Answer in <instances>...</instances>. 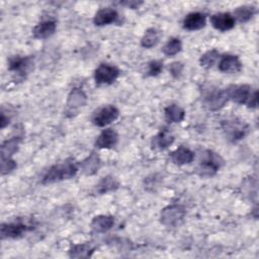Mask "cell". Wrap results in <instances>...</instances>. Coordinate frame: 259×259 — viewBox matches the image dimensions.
<instances>
[{
  "label": "cell",
  "mask_w": 259,
  "mask_h": 259,
  "mask_svg": "<svg viewBox=\"0 0 259 259\" xmlns=\"http://www.w3.org/2000/svg\"><path fill=\"white\" fill-rule=\"evenodd\" d=\"M228 99L233 100L238 104H246L250 108H256L258 104V91L250 85H230L226 88Z\"/></svg>",
  "instance_id": "obj_1"
},
{
  "label": "cell",
  "mask_w": 259,
  "mask_h": 259,
  "mask_svg": "<svg viewBox=\"0 0 259 259\" xmlns=\"http://www.w3.org/2000/svg\"><path fill=\"white\" fill-rule=\"evenodd\" d=\"M78 171V166L72 161H65L61 164H56L52 166L44 175L42 183L49 184L66 179H70L76 175Z\"/></svg>",
  "instance_id": "obj_2"
},
{
  "label": "cell",
  "mask_w": 259,
  "mask_h": 259,
  "mask_svg": "<svg viewBox=\"0 0 259 259\" xmlns=\"http://www.w3.org/2000/svg\"><path fill=\"white\" fill-rule=\"evenodd\" d=\"M223 164L224 160L219 154L210 150H206L200 156L197 173L201 177H211L218 172Z\"/></svg>",
  "instance_id": "obj_3"
},
{
  "label": "cell",
  "mask_w": 259,
  "mask_h": 259,
  "mask_svg": "<svg viewBox=\"0 0 259 259\" xmlns=\"http://www.w3.org/2000/svg\"><path fill=\"white\" fill-rule=\"evenodd\" d=\"M228 101V97L225 90H221L214 87H208L204 90L202 95V102L209 110H219Z\"/></svg>",
  "instance_id": "obj_4"
},
{
  "label": "cell",
  "mask_w": 259,
  "mask_h": 259,
  "mask_svg": "<svg viewBox=\"0 0 259 259\" xmlns=\"http://www.w3.org/2000/svg\"><path fill=\"white\" fill-rule=\"evenodd\" d=\"M222 125L226 137L232 142H237L243 139L247 135L249 130L248 124L238 118L224 120L222 122Z\"/></svg>",
  "instance_id": "obj_5"
},
{
  "label": "cell",
  "mask_w": 259,
  "mask_h": 259,
  "mask_svg": "<svg viewBox=\"0 0 259 259\" xmlns=\"http://www.w3.org/2000/svg\"><path fill=\"white\" fill-rule=\"evenodd\" d=\"M185 208L179 204L168 205L161 211L160 221L164 226L176 227L183 220Z\"/></svg>",
  "instance_id": "obj_6"
},
{
  "label": "cell",
  "mask_w": 259,
  "mask_h": 259,
  "mask_svg": "<svg viewBox=\"0 0 259 259\" xmlns=\"http://www.w3.org/2000/svg\"><path fill=\"white\" fill-rule=\"evenodd\" d=\"M119 115V110L114 105H105L94 112L92 122L94 125L102 127L113 122Z\"/></svg>",
  "instance_id": "obj_7"
},
{
  "label": "cell",
  "mask_w": 259,
  "mask_h": 259,
  "mask_svg": "<svg viewBox=\"0 0 259 259\" xmlns=\"http://www.w3.org/2000/svg\"><path fill=\"white\" fill-rule=\"evenodd\" d=\"M119 75V70L109 64H100L94 72V80L96 84H111Z\"/></svg>",
  "instance_id": "obj_8"
},
{
  "label": "cell",
  "mask_w": 259,
  "mask_h": 259,
  "mask_svg": "<svg viewBox=\"0 0 259 259\" xmlns=\"http://www.w3.org/2000/svg\"><path fill=\"white\" fill-rule=\"evenodd\" d=\"M30 229V226H27L26 224L20 222L3 224L1 226V237L2 239H16L21 237Z\"/></svg>",
  "instance_id": "obj_9"
},
{
  "label": "cell",
  "mask_w": 259,
  "mask_h": 259,
  "mask_svg": "<svg viewBox=\"0 0 259 259\" xmlns=\"http://www.w3.org/2000/svg\"><path fill=\"white\" fill-rule=\"evenodd\" d=\"M86 100L87 97L84 91L80 88H74L68 96L66 103V113H71V115H73V113H75L80 107L85 105Z\"/></svg>",
  "instance_id": "obj_10"
},
{
  "label": "cell",
  "mask_w": 259,
  "mask_h": 259,
  "mask_svg": "<svg viewBox=\"0 0 259 259\" xmlns=\"http://www.w3.org/2000/svg\"><path fill=\"white\" fill-rule=\"evenodd\" d=\"M235 18L231 13L228 12H221L211 15L210 23L211 25L221 31H227L232 29L235 26Z\"/></svg>",
  "instance_id": "obj_11"
},
{
  "label": "cell",
  "mask_w": 259,
  "mask_h": 259,
  "mask_svg": "<svg viewBox=\"0 0 259 259\" xmlns=\"http://www.w3.org/2000/svg\"><path fill=\"white\" fill-rule=\"evenodd\" d=\"M31 65H32V59L30 57L14 56V57H11L8 62L9 70L20 76H23L25 73H27Z\"/></svg>",
  "instance_id": "obj_12"
},
{
  "label": "cell",
  "mask_w": 259,
  "mask_h": 259,
  "mask_svg": "<svg viewBox=\"0 0 259 259\" xmlns=\"http://www.w3.org/2000/svg\"><path fill=\"white\" fill-rule=\"evenodd\" d=\"M242 69V63L235 55H224L219 61V70L224 73H237Z\"/></svg>",
  "instance_id": "obj_13"
},
{
  "label": "cell",
  "mask_w": 259,
  "mask_h": 259,
  "mask_svg": "<svg viewBox=\"0 0 259 259\" xmlns=\"http://www.w3.org/2000/svg\"><path fill=\"white\" fill-rule=\"evenodd\" d=\"M118 141L117 133L112 128L103 130L95 141V146L99 149H111Z\"/></svg>",
  "instance_id": "obj_14"
},
{
  "label": "cell",
  "mask_w": 259,
  "mask_h": 259,
  "mask_svg": "<svg viewBox=\"0 0 259 259\" xmlns=\"http://www.w3.org/2000/svg\"><path fill=\"white\" fill-rule=\"evenodd\" d=\"M117 18H118V14L116 10L107 7V8H102L95 13L93 22L97 26H103V25H107L115 22Z\"/></svg>",
  "instance_id": "obj_15"
},
{
  "label": "cell",
  "mask_w": 259,
  "mask_h": 259,
  "mask_svg": "<svg viewBox=\"0 0 259 259\" xmlns=\"http://www.w3.org/2000/svg\"><path fill=\"white\" fill-rule=\"evenodd\" d=\"M206 17L200 12H191L183 19V27L187 30H198L205 26Z\"/></svg>",
  "instance_id": "obj_16"
},
{
  "label": "cell",
  "mask_w": 259,
  "mask_h": 259,
  "mask_svg": "<svg viewBox=\"0 0 259 259\" xmlns=\"http://www.w3.org/2000/svg\"><path fill=\"white\" fill-rule=\"evenodd\" d=\"M56 21L55 20H45L36 24L32 29V34L35 38L44 39L54 34L56 31Z\"/></svg>",
  "instance_id": "obj_17"
},
{
  "label": "cell",
  "mask_w": 259,
  "mask_h": 259,
  "mask_svg": "<svg viewBox=\"0 0 259 259\" xmlns=\"http://www.w3.org/2000/svg\"><path fill=\"white\" fill-rule=\"evenodd\" d=\"M170 159L174 164L177 165L189 164L194 159V153L188 148L181 146L170 154Z\"/></svg>",
  "instance_id": "obj_18"
},
{
  "label": "cell",
  "mask_w": 259,
  "mask_h": 259,
  "mask_svg": "<svg viewBox=\"0 0 259 259\" xmlns=\"http://www.w3.org/2000/svg\"><path fill=\"white\" fill-rule=\"evenodd\" d=\"M101 166V161L95 152H92L87 158H85L81 163L80 167L84 174L93 175L95 174Z\"/></svg>",
  "instance_id": "obj_19"
},
{
  "label": "cell",
  "mask_w": 259,
  "mask_h": 259,
  "mask_svg": "<svg viewBox=\"0 0 259 259\" xmlns=\"http://www.w3.org/2000/svg\"><path fill=\"white\" fill-rule=\"evenodd\" d=\"M114 225V218L111 215L100 214L95 217L91 222L92 229L97 233H105Z\"/></svg>",
  "instance_id": "obj_20"
},
{
  "label": "cell",
  "mask_w": 259,
  "mask_h": 259,
  "mask_svg": "<svg viewBox=\"0 0 259 259\" xmlns=\"http://www.w3.org/2000/svg\"><path fill=\"white\" fill-rule=\"evenodd\" d=\"M164 114H165V119L168 122L170 123L180 122L184 119L185 111L182 107H180L177 104H170L165 108Z\"/></svg>",
  "instance_id": "obj_21"
},
{
  "label": "cell",
  "mask_w": 259,
  "mask_h": 259,
  "mask_svg": "<svg viewBox=\"0 0 259 259\" xmlns=\"http://www.w3.org/2000/svg\"><path fill=\"white\" fill-rule=\"evenodd\" d=\"M173 142H174V137L170 135L167 131H162L153 138L152 145L155 149L165 150L169 146H171Z\"/></svg>",
  "instance_id": "obj_22"
},
{
  "label": "cell",
  "mask_w": 259,
  "mask_h": 259,
  "mask_svg": "<svg viewBox=\"0 0 259 259\" xmlns=\"http://www.w3.org/2000/svg\"><path fill=\"white\" fill-rule=\"evenodd\" d=\"M20 142V137H13L6 140L1 146V158H11V156L17 152Z\"/></svg>",
  "instance_id": "obj_23"
},
{
  "label": "cell",
  "mask_w": 259,
  "mask_h": 259,
  "mask_svg": "<svg viewBox=\"0 0 259 259\" xmlns=\"http://www.w3.org/2000/svg\"><path fill=\"white\" fill-rule=\"evenodd\" d=\"M118 181L113 176H105L103 177L99 183L96 185V191L100 194L115 190L118 187Z\"/></svg>",
  "instance_id": "obj_24"
},
{
  "label": "cell",
  "mask_w": 259,
  "mask_h": 259,
  "mask_svg": "<svg viewBox=\"0 0 259 259\" xmlns=\"http://www.w3.org/2000/svg\"><path fill=\"white\" fill-rule=\"evenodd\" d=\"M94 252V248L88 244H78L74 245L69 250V255L72 258H87L90 257Z\"/></svg>",
  "instance_id": "obj_25"
},
{
  "label": "cell",
  "mask_w": 259,
  "mask_h": 259,
  "mask_svg": "<svg viewBox=\"0 0 259 259\" xmlns=\"http://www.w3.org/2000/svg\"><path fill=\"white\" fill-rule=\"evenodd\" d=\"M254 13H255L254 7L248 6V5H243V6L238 7L237 9H235L233 16H234L235 20L237 19L240 22H247L253 17Z\"/></svg>",
  "instance_id": "obj_26"
},
{
  "label": "cell",
  "mask_w": 259,
  "mask_h": 259,
  "mask_svg": "<svg viewBox=\"0 0 259 259\" xmlns=\"http://www.w3.org/2000/svg\"><path fill=\"white\" fill-rule=\"evenodd\" d=\"M159 37H160L159 32L156 28H154V27L149 28V29H147L144 36L142 37L141 45H142V47H144L146 49H150L158 44Z\"/></svg>",
  "instance_id": "obj_27"
},
{
  "label": "cell",
  "mask_w": 259,
  "mask_h": 259,
  "mask_svg": "<svg viewBox=\"0 0 259 259\" xmlns=\"http://www.w3.org/2000/svg\"><path fill=\"white\" fill-rule=\"evenodd\" d=\"M181 48H182L181 40L177 37H172L165 44L162 51L166 56L172 57V56H175L176 54H178L181 51Z\"/></svg>",
  "instance_id": "obj_28"
},
{
  "label": "cell",
  "mask_w": 259,
  "mask_h": 259,
  "mask_svg": "<svg viewBox=\"0 0 259 259\" xmlns=\"http://www.w3.org/2000/svg\"><path fill=\"white\" fill-rule=\"evenodd\" d=\"M220 57V54L217 50H210V51H207L206 53H204L201 57H200V65L204 68H211L218 61Z\"/></svg>",
  "instance_id": "obj_29"
},
{
  "label": "cell",
  "mask_w": 259,
  "mask_h": 259,
  "mask_svg": "<svg viewBox=\"0 0 259 259\" xmlns=\"http://www.w3.org/2000/svg\"><path fill=\"white\" fill-rule=\"evenodd\" d=\"M163 69V63L161 61H151L148 65V75L149 76H157L161 73Z\"/></svg>",
  "instance_id": "obj_30"
},
{
  "label": "cell",
  "mask_w": 259,
  "mask_h": 259,
  "mask_svg": "<svg viewBox=\"0 0 259 259\" xmlns=\"http://www.w3.org/2000/svg\"><path fill=\"white\" fill-rule=\"evenodd\" d=\"M16 168V163L11 158H1V172L6 174Z\"/></svg>",
  "instance_id": "obj_31"
},
{
  "label": "cell",
  "mask_w": 259,
  "mask_h": 259,
  "mask_svg": "<svg viewBox=\"0 0 259 259\" xmlns=\"http://www.w3.org/2000/svg\"><path fill=\"white\" fill-rule=\"evenodd\" d=\"M182 70H183V65L180 62H173L169 66V72L175 78H177V77H179L181 75Z\"/></svg>",
  "instance_id": "obj_32"
},
{
  "label": "cell",
  "mask_w": 259,
  "mask_h": 259,
  "mask_svg": "<svg viewBox=\"0 0 259 259\" xmlns=\"http://www.w3.org/2000/svg\"><path fill=\"white\" fill-rule=\"evenodd\" d=\"M8 123H9V117L8 116L6 117L5 113L2 112V114H1V128H4Z\"/></svg>",
  "instance_id": "obj_33"
}]
</instances>
